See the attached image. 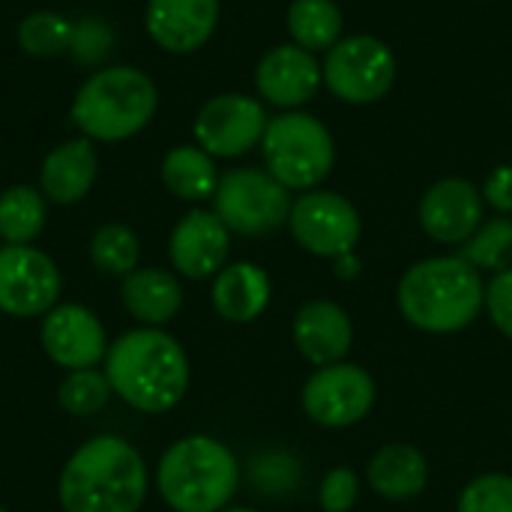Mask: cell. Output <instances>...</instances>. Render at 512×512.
<instances>
[{"mask_svg":"<svg viewBox=\"0 0 512 512\" xmlns=\"http://www.w3.org/2000/svg\"><path fill=\"white\" fill-rule=\"evenodd\" d=\"M114 396L138 414L174 411L192 384L186 348L165 327H135L120 333L102 363Z\"/></svg>","mask_w":512,"mask_h":512,"instance_id":"obj_1","label":"cell"},{"mask_svg":"<svg viewBox=\"0 0 512 512\" xmlns=\"http://www.w3.org/2000/svg\"><path fill=\"white\" fill-rule=\"evenodd\" d=\"M147 492L150 474L144 456L117 435L84 441L57 477L63 512H141Z\"/></svg>","mask_w":512,"mask_h":512,"instance_id":"obj_2","label":"cell"},{"mask_svg":"<svg viewBox=\"0 0 512 512\" xmlns=\"http://www.w3.org/2000/svg\"><path fill=\"white\" fill-rule=\"evenodd\" d=\"M396 303L402 318L423 333H462L486 309V279L462 255L423 258L402 273Z\"/></svg>","mask_w":512,"mask_h":512,"instance_id":"obj_3","label":"cell"},{"mask_svg":"<svg viewBox=\"0 0 512 512\" xmlns=\"http://www.w3.org/2000/svg\"><path fill=\"white\" fill-rule=\"evenodd\" d=\"M153 483L174 512H222L240 489V462L225 441L186 435L159 456Z\"/></svg>","mask_w":512,"mask_h":512,"instance_id":"obj_4","label":"cell"},{"mask_svg":"<svg viewBox=\"0 0 512 512\" xmlns=\"http://www.w3.org/2000/svg\"><path fill=\"white\" fill-rule=\"evenodd\" d=\"M159 93L150 75L135 66H108L93 72L72 99V123L90 141H126L156 114Z\"/></svg>","mask_w":512,"mask_h":512,"instance_id":"obj_5","label":"cell"},{"mask_svg":"<svg viewBox=\"0 0 512 512\" xmlns=\"http://www.w3.org/2000/svg\"><path fill=\"white\" fill-rule=\"evenodd\" d=\"M267 171L285 186L309 192L321 186L336 162V144L330 129L303 111H285L273 117L261 138Z\"/></svg>","mask_w":512,"mask_h":512,"instance_id":"obj_6","label":"cell"},{"mask_svg":"<svg viewBox=\"0 0 512 512\" xmlns=\"http://www.w3.org/2000/svg\"><path fill=\"white\" fill-rule=\"evenodd\" d=\"M291 189H285L267 168H234L219 177L213 192V213L231 234L264 237L288 225Z\"/></svg>","mask_w":512,"mask_h":512,"instance_id":"obj_7","label":"cell"},{"mask_svg":"<svg viewBox=\"0 0 512 512\" xmlns=\"http://www.w3.org/2000/svg\"><path fill=\"white\" fill-rule=\"evenodd\" d=\"M330 93L351 105H369L390 93L396 81V57L387 42L369 33L342 36L321 66Z\"/></svg>","mask_w":512,"mask_h":512,"instance_id":"obj_8","label":"cell"},{"mask_svg":"<svg viewBox=\"0 0 512 512\" xmlns=\"http://www.w3.org/2000/svg\"><path fill=\"white\" fill-rule=\"evenodd\" d=\"M375 399V378L348 360L315 369L300 393L303 414L321 429H348L363 423L372 414Z\"/></svg>","mask_w":512,"mask_h":512,"instance_id":"obj_9","label":"cell"},{"mask_svg":"<svg viewBox=\"0 0 512 512\" xmlns=\"http://www.w3.org/2000/svg\"><path fill=\"white\" fill-rule=\"evenodd\" d=\"M288 228L300 249L315 258L336 261L357 249L363 219L345 195L330 189H309L291 204Z\"/></svg>","mask_w":512,"mask_h":512,"instance_id":"obj_10","label":"cell"},{"mask_svg":"<svg viewBox=\"0 0 512 512\" xmlns=\"http://www.w3.org/2000/svg\"><path fill=\"white\" fill-rule=\"evenodd\" d=\"M63 276L51 255L36 246H0V312L42 318L60 303Z\"/></svg>","mask_w":512,"mask_h":512,"instance_id":"obj_11","label":"cell"},{"mask_svg":"<svg viewBox=\"0 0 512 512\" xmlns=\"http://www.w3.org/2000/svg\"><path fill=\"white\" fill-rule=\"evenodd\" d=\"M39 345L45 357L66 369H96L105 363L108 354V333L99 315L81 303H57L51 312L42 315L39 324Z\"/></svg>","mask_w":512,"mask_h":512,"instance_id":"obj_12","label":"cell"},{"mask_svg":"<svg viewBox=\"0 0 512 512\" xmlns=\"http://www.w3.org/2000/svg\"><path fill=\"white\" fill-rule=\"evenodd\" d=\"M270 117L264 105L243 93L213 96L195 117V141L219 159H237L261 144Z\"/></svg>","mask_w":512,"mask_h":512,"instance_id":"obj_13","label":"cell"},{"mask_svg":"<svg viewBox=\"0 0 512 512\" xmlns=\"http://www.w3.org/2000/svg\"><path fill=\"white\" fill-rule=\"evenodd\" d=\"M423 231L444 246H462L486 222L483 192L465 177H444L432 183L417 207Z\"/></svg>","mask_w":512,"mask_h":512,"instance_id":"obj_14","label":"cell"},{"mask_svg":"<svg viewBox=\"0 0 512 512\" xmlns=\"http://www.w3.org/2000/svg\"><path fill=\"white\" fill-rule=\"evenodd\" d=\"M231 252V231L213 210H189L168 237V258L174 273L201 282L213 279Z\"/></svg>","mask_w":512,"mask_h":512,"instance_id":"obj_15","label":"cell"},{"mask_svg":"<svg viewBox=\"0 0 512 512\" xmlns=\"http://www.w3.org/2000/svg\"><path fill=\"white\" fill-rule=\"evenodd\" d=\"M294 348L315 369L342 363L354 348V321L345 306L327 297L306 300L291 321Z\"/></svg>","mask_w":512,"mask_h":512,"instance_id":"obj_16","label":"cell"},{"mask_svg":"<svg viewBox=\"0 0 512 512\" xmlns=\"http://www.w3.org/2000/svg\"><path fill=\"white\" fill-rule=\"evenodd\" d=\"M321 81H324V72H321L318 57L294 42L270 48L255 69L258 93L276 108L306 105L318 93Z\"/></svg>","mask_w":512,"mask_h":512,"instance_id":"obj_17","label":"cell"},{"mask_svg":"<svg viewBox=\"0 0 512 512\" xmlns=\"http://www.w3.org/2000/svg\"><path fill=\"white\" fill-rule=\"evenodd\" d=\"M144 24L150 39L171 51H198L219 24V0H147Z\"/></svg>","mask_w":512,"mask_h":512,"instance_id":"obj_18","label":"cell"},{"mask_svg":"<svg viewBox=\"0 0 512 512\" xmlns=\"http://www.w3.org/2000/svg\"><path fill=\"white\" fill-rule=\"evenodd\" d=\"M273 300V282L264 267L252 261L225 264L213 276L210 303L213 312L228 324H252L258 321Z\"/></svg>","mask_w":512,"mask_h":512,"instance_id":"obj_19","label":"cell"},{"mask_svg":"<svg viewBox=\"0 0 512 512\" xmlns=\"http://www.w3.org/2000/svg\"><path fill=\"white\" fill-rule=\"evenodd\" d=\"M96 171H99V159H96L90 138L81 135V138L63 141L42 159L39 192L54 204H63V207L75 204L93 189Z\"/></svg>","mask_w":512,"mask_h":512,"instance_id":"obj_20","label":"cell"},{"mask_svg":"<svg viewBox=\"0 0 512 512\" xmlns=\"http://www.w3.org/2000/svg\"><path fill=\"white\" fill-rule=\"evenodd\" d=\"M120 300L141 327H165L183 309V285L162 267H138L123 279Z\"/></svg>","mask_w":512,"mask_h":512,"instance_id":"obj_21","label":"cell"},{"mask_svg":"<svg viewBox=\"0 0 512 512\" xmlns=\"http://www.w3.org/2000/svg\"><path fill=\"white\" fill-rule=\"evenodd\" d=\"M366 483L378 498L387 501H411L429 486V462L426 456L405 441L384 444L366 465Z\"/></svg>","mask_w":512,"mask_h":512,"instance_id":"obj_22","label":"cell"},{"mask_svg":"<svg viewBox=\"0 0 512 512\" xmlns=\"http://www.w3.org/2000/svg\"><path fill=\"white\" fill-rule=\"evenodd\" d=\"M162 183L180 201H207L219 186V174L207 150L174 147L162 159Z\"/></svg>","mask_w":512,"mask_h":512,"instance_id":"obj_23","label":"cell"},{"mask_svg":"<svg viewBox=\"0 0 512 512\" xmlns=\"http://www.w3.org/2000/svg\"><path fill=\"white\" fill-rule=\"evenodd\" d=\"M345 30V15L336 0H291L288 33L306 51H330Z\"/></svg>","mask_w":512,"mask_h":512,"instance_id":"obj_24","label":"cell"},{"mask_svg":"<svg viewBox=\"0 0 512 512\" xmlns=\"http://www.w3.org/2000/svg\"><path fill=\"white\" fill-rule=\"evenodd\" d=\"M45 195L33 186H9L0 192V240L12 246H33L45 231Z\"/></svg>","mask_w":512,"mask_h":512,"instance_id":"obj_25","label":"cell"},{"mask_svg":"<svg viewBox=\"0 0 512 512\" xmlns=\"http://www.w3.org/2000/svg\"><path fill=\"white\" fill-rule=\"evenodd\" d=\"M90 261L102 276L126 279L141 264V240L123 222H108L90 237Z\"/></svg>","mask_w":512,"mask_h":512,"instance_id":"obj_26","label":"cell"},{"mask_svg":"<svg viewBox=\"0 0 512 512\" xmlns=\"http://www.w3.org/2000/svg\"><path fill=\"white\" fill-rule=\"evenodd\" d=\"M459 255L477 267L480 273H501L512 267V216H495L483 222L468 243H462Z\"/></svg>","mask_w":512,"mask_h":512,"instance_id":"obj_27","label":"cell"},{"mask_svg":"<svg viewBox=\"0 0 512 512\" xmlns=\"http://www.w3.org/2000/svg\"><path fill=\"white\" fill-rule=\"evenodd\" d=\"M114 390L111 381L105 375V369H75L66 372L60 387H57V405L78 420H87L93 414H99L108 402H111Z\"/></svg>","mask_w":512,"mask_h":512,"instance_id":"obj_28","label":"cell"},{"mask_svg":"<svg viewBox=\"0 0 512 512\" xmlns=\"http://www.w3.org/2000/svg\"><path fill=\"white\" fill-rule=\"evenodd\" d=\"M75 24L57 12H33L18 24V45L33 57H54L69 51Z\"/></svg>","mask_w":512,"mask_h":512,"instance_id":"obj_29","label":"cell"},{"mask_svg":"<svg viewBox=\"0 0 512 512\" xmlns=\"http://www.w3.org/2000/svg\"><path fill=\"white\" fill-rule=\"evenodd\" d=\"M249 480H252L255 492L264 498H288L291 492H297V486L303 480V468L291 453L267 450L249 462Z\"/></svg>","mask_w":512,"mask_h":512,"instance_id":"obj_30","label":"cell"},{"mask_svg":"<svg viewBox=\"0 0 512 512\" xmlns=\"http://www.w3.org/2000/svg\"><path fill=\"white\" fill-rule=\"evenodd\" d=\"M456 512H512V477L510 474L474 477L459 492Z\"/></svg>","mask_w":512,"mask_h":512,"instance_id":"obj_31","label":"cell"},{"mask_svg":"<svg viewBox=\"0 0 512 512\" xmlns=\"http://www.w3.org/2000/svg\"><path fill=\"white\" fill-rule=\"evenodd\" d=\"M360 489H363L360 477L351 468L339 465L324 474L321 489H318V504L324 512H351L360 498Z\"/></svg>","mask_w":512,"mask_h":512,"instance_id":"obj_32","label":"cell"},{"mask_svg":"<svg viewBox=\"0 0 512 512\" xmlns=\"http://www.w3.org/2000/svg\"><path fill=\"white\" fill-rule=\"evenodd\" d=\"M111 48V30L102 18H81L72 30V45L69 51L81 63H99Z\"/></svg>","mask_w":512,"mask_h":512,"instance_id":"obj_33","label":"cell"},{"mask_svg":"<svg viewBox=\"0 0 512 512\" xmlns=\"http://www.w3.org/2000/svg\"><path fill=\"white\" fill-rule=\"evenodd\" d=\"M483 312H489V321L498 327V333L512 342V267L495 273L486 282V309Z\"/></svg>","mask_w":512,"mask_h":512,"instance_id":"obj_34","label":"cell"},{"mask_svg":"<svg viewBox=\"0 0 512 512\" xmlns=\"http://www.w3.org/2000/svg\"><path fill=\"white\" fill-rule=\"evenodd\" d=\"M483 201L501 216H512V165H498L483 183Z\"/></svg>","mask_w":512,"mask_h":512,"instance_id":"obj_35","label":"cell"},{"mask_svg":"<svg viewBox=\"0 0 512 512\" xmlns=\"http://www.w3.org/2000/svg\"><path fill=\"white\" fill-rule=\"evenodd\" d=\"M333 270H336V276H339V279L351 282V279H357V276L363 273V261H360L354 252H348V255H342V258H336V261H333Z\"/></svg>","mask_w":512,"mask_h":512,"instance_id":"obj_36","label":"cell"},{"mask_svg":"<svg viewBox=\"0 0 512 512\" xmlns=\"http://www.w3.org/2000/svg\"><path fill=\"white\" fill-rule=\"evenodd\" d=\"M222 512H258V510H252V507H225Z\"/></svg>","mask_w":512,"mask_h":512,"instance_id":"obj_37","label":"cell"},{"mask_svg":"<svg viewBox=\"0 0 512 512\" xmlns=\"http://www.w3.org/2000/svg\"><path fill=\"white\" fill-rule=\"evenodd\" d=\"M0 512H9V510H6V507H0Z\"/></svg>","mask_w":512,"mask_h":512,"instance_id":"obj_38","label":"cell"}]
</instances>
